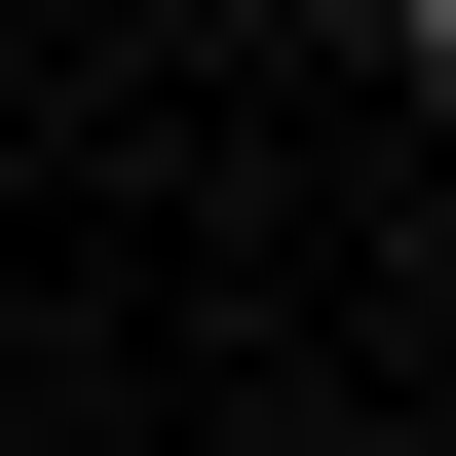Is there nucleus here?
Here are the masks:
<instances>
[{
    "label": "nucleus",
    "mask_w": 456,
    "mask_h": 456,
    "mask_svg": "<svg viewBox=\"0 0 456 456\" xmlns=\"http://www.w3.org/2000/svg\"><path fill=\"white\" fill-rule=\"evenodd\" d=\"M419 77H456V0H419Z\"/></svg>",
    "instance_id": "obj_1"
}]
</instances>
